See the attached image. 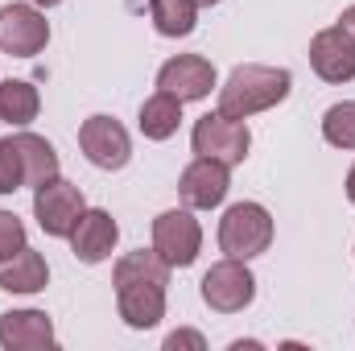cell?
Masks as SVG:
<instances>
[{
  "instance_id": "cell-7",
  "label": "cell",
  "mask_w": 355,
  "mask_h": 351,
  "mask_svg": "<svg viewBox=\"0 0 355 351\" xmlns=\"http://www.w3.org/2000/svg\"><path fill=\"white\" fill-rule=\"evenodd\" d=\"M202 248V228L190 211H166L153 219V252L170 268H186L198 261Z\"/></svg>"
},
{
  "instance_id": "cell-12",
  "label": "cell",
  "mask_w": 355,
  "mask_h": 351,
  "mask_svg": "<svg viewBox=\"0 0 355 351\" xmlns=\"http://www.w3.org/2000/svg\"><path fill=\"white\" fill-rule=\"evenodd\" d=\"M310 67L327 83H347V79H355V42L339 25L314 33V42H310Z\"/></svg>"
},
{
  "instance_id": "cell-17",
  "label": "cell",
  "mask_w": 355,
  "mask_h": 351,
  "mask_svg": "<svg viewBox=\"0 0 355 351\" xmlns=\"http://www.w3.org/2000/svg\"><path fill=\"white\" fill-rule=\"evenodd\" d=\"M141 132L149 137V141H170L178 132V124H182V99L170 95V91H157V95H149L145 103H141Z\"/></svg>"
},
{
  "instance_id": "cell-14",
  "label": "cell",
  "mask_w": 355,
  "mask_h": 351,
  "mask_svg": "<svg viewBox=\"0 0 355 351\" xmlns=\"http://www.w3.org/2000/svg\"><path fill=\"white\" fill-rule=\"evenodd\" d=\"M116 240H120V228H116V219L107 211H83L79 223H75V232H71V248H75V257L83 264L107 261L112 248H116Z\"/></svg>"
},
{
  "instance_id": "cell-21",
  "label": "cell",
  "mask_w": 355,
  "mask_h": 351,
  "mask_svg": "<svg viewBox=\"0 0 355 351\" xmlns=\"http://www.w3.org/2000/svg\"><path fill=\"white\" fill-rule=\"evenodd\" d=\"M25 186V170H21V157L12 149V137L0 141V194H12Z\"/></svg>"
},
{
  "instance_id": "cell-22",
  "label": "cell",
  "mask_w": 355,
  "mask_h": 351,
  "mask_svg": "<svg viewBox=\"0 0 355 351\" xmlns=\"http://www.w3.org/2000/svg\"><path fill=\"white\" fill-rule=\"evenodd\" d=\"M17 248H25V223L12 211H0V261H8Z\"/></svg>"
},
{
  "instance_id": "cell-16",
  "label": "cell",
  "mask_w": 355,
  "mask_h": 351,
  "mask_svg": "<svg viewBox=\"0 0 355 351\" xmlns=\"http://www.w3.org/2000/svg\"><path fill=\"white\" fill-rule=\"evenodd\" d=\"M12 149H17V157H21L25 186L37 190L42 182L58 178V153H54V145H50L46 137H37V132H17V137H12Z\"/></svg>"
},
{
  "instance_id": "cell-4",
  "label": "cell",
  "mask_w": 355,
  "mask_h": 351,
  "mask_svg": "<svg viewBox=\"0 0 355 351\" xmlns=\"http://www.w3.org/2000/svg\"><path fill=\"white\" fill-rule=\"evenodd\" d=\"M190 141H194V153H198V157L223 162L227 170H232V166H240V162L248 157V145H252L248 124H244V120H232V116H223V112L194 120Z\"/></svg>"
},
{
  "instance_id": "cell-18",
  "label": "cell",
  "mask_w": 355,
  "mask_h": 351,
  "mask_svg": "<svg viewBox=\"0 0 355 351\" xmlns=\"http://www.w3.org/2000/svg\"><path fill=\"white\" fill-rule=\"evenodd\" d=\"M42 108V95L25 79H4L0 83V120L4 124H29Z\"/></svg>"
},
{
  "instance_id": "cell-9",
  "label": "cell",
  "mask_w": 355,
  "mask_h": 351,
  "mask_svg": "<svg viewBox=\"0 0 355 351\" xmlns=\"http://www.w3.org/2000/svg\"><path fill=\"white\" fill-rule=\"evenodd\" d=\"M79 149H83V157H87L91 166H99V170H120L132 157V141H128L124 124L112 120V116H91V120H83Z\"/></svg>"
},
{
  "instance_id": "cell-24",
  "label": "cell",
  "mask_w": 355,
  "mask_h": 351,
  "mask_svg": "<svg viewBox=\"0 0 355 351\" xmlns=\"http://www.w3.org/2000/svg\"><path fill=\"white\" fill-rule=\"evenodd\" d=\"M339 29H343V33L355 42V4H352V8H343V17H339Z\"/></svg>"
},
{
  "instance_id": "cell-23",
  "label": "cell",
  "mask_w": 355,
  "mask_h": 351,
  "mask_svg": "<svg viewBox=\"0 0 355 351\" xmlns=\"http://www.w3.org/2000/svg\"><path fill=\"white\" fill-rule=\"evenodd\" d=\"M166 348L170 351H178V348H190V351H202L207 348V339L198 335V331H174L170 339H166Z\"/></svg>"
},
{
  "instance_id": "cell-8",
  "label": "cell",
  "mask_w": 355,
  "mask_h": 351,
  "mask_svg": "<svg viewBox=\"0 0 355 351\" xmlns=\"http://www.w3.org/2000/svg\"><path fill=\"white\" fill-rule=\"evenodd\" d=\"M50 42V21L33 4H4L0 8V50L12 58H33Z\"/></svg>"
},
{
  "instance_id": "cell-11",
  "label": "cell",
  "mask_w": 355,
  "mask_h": 351,
  "mask_svg": "<svg viewBox=\"0 0 355 351\" xmlns=\"http://www.w3.org/2000/svg\"><path fill=\"white\" fill-rule=\"evenodd\" d=\"M178 194L186 207L194 211H211L227 198V166L223 162H211V157H194L182 178H178Z\"/></svg>"
},
{
  "instance_id": "cell-6",
  "label": "cell",
  "mask_w": 355,
  "mask_h": 351,
  "mask_svg": "<svg viewBox=\"0 0 355 351\" xmlns=\"http://www.w3.org/2000/svg\"><path fill=\"white\" fill-rule=\"evenodd\" d=\"M257 298V277L248 273V264L227 257V261L211 264L202 277V302L219 314H236Z\"/></svg>"
},
{
  "instance_id": "cell-26",
  "label": "cell",
  "mask_w": 355,
  "mask_h": 351,
  "mask_svg": "<svg viewBox=\"0 0 355 351\" xmlns=\"http://www.w3.org/2000/svg\"><path fill=\"white\" fill-rule=\"evenodd\" d=\"M29 4H42V8H54V4H62V0H29Z\"/></svg>"
},
{
  "instance_id": "cell-13",
  "label": "cell",
  "mask_w": 355,
  "mask_h": 351,
  "mask_svg": "<svg viewBox=\"0 0 355 351\" xmlns=\"http://www.w3.org/2000/svg\"><path fill=\"white\" fill-rule=\"evenodd\" d=\"M0 348L8 351H50L54 323L42 310H8L0 314Z\"/></svg>"
},
{
  "instance_id": "cell-10",
  "label": "cell",
  "mask_w": 355,
  "mask_h": 351,
  "mask_svg": "<svg viewBox=\"0 0 355 351\" xmlns=\"http://www.w3.org/2000/svg\"><path fill=\"white\" fill-rule=\"evenodd\" d=\"M215 87V67L202 54H178L157 71V91H170L182 103L190 99H207Z\"/></svg>"
},
{
  "instance_id": "cell-1",
  "label": "cell",
  "mask_w": 355,
  "mask_h": 351,
  "mask_svg": "<svg viewBox=\"0 0 355 351\" xmlns=\"http://www.w3.org/2000/svg\"><path fill=\"white\" fill-rule=\"evenodd\" d=\"M112 285H116V306H120V318L132 327V331H149L166 318V285H170V264L162 261L153 248H137L128 257L116 261L112 273Z\"/></svg>"
},
{
  "instance_id": "cell-5",
  "label": "cell",
  "mask_w": 355,
  "mask_h": 351,
  "mask_svg": "<svg viewBox=\"0 0 355 351\" xmlns=\"http://www.w3.org/2000/svg\"><path fill=\"white\" fill-rule=\"evenodd\" d=\"M83 211H87V198L67 178H50V182H42L33 190V215H37V223H42L46 236H58V240L71 236Z\"/></svg>"
},
{
  "instance_id": "cell-3",
  "label": "cell",
  "mask_w": 355,
  "mask_h": 351,
  "mask_svg": "<svg viewBox=\"0 0 355 351\" xmlns=\"http://www.w3.org/2000/svg\"><path fill=\"white\" fill-rule=\"evenodd\" d=\"M272 244V215L261 203H236L219 219V248L236 261H252Z\"/></svg>"
},
{
  "instance_id": "cell-15",
  "label": "cell",
  "mask_w": 355,
  "mask_h": 351,
  "mask_svg": "<svg viewBox=\"0 0 355 351\" xmlns=\"http://www.w3.org/2000/svg\"><path fill=\"white\" fill-rule=\"evenodd\" d=\"M46 281H50L46 257L33 248H17L8 261H0V289L8 293H37L46 289Z\"/></svg>"
},
{
  "instance_id": "cell-27",
  "label": "cell",
  "mask_w": 355,
  "mask_h": 351,
  "mask_svg": "<svg viewBox=\"0 0 355 351\" xmlns=\"http://www.w3.org/2000/svg\"><path fill=\"white\" fill-rule=\"evenodd\" d=\"M194 4H219V0H194Z\"/></svg>"
},
{
  "instance_id": "cell-2",
  "label": "cell",
  "mask_w": 355,
  "mask_h": 351,
  "mask_svg": "<svg viewBox=\"0 0 355 351\" xmlns=\"http://www.w3.org/2000/svg\"><path fill=\"white\" fill-rule=\"evenodd\" d=\"M289 87H293V79L285 67H257V62L236 67L227 75V83L219 87V112L232 120H248L257 112L277 108L289 95Z\"/></svg>"
},
{
  "instance_id": "cell-19",
  "label": "cell",
  "mask_w": 355,
  "mask_h": 351,
  "mask_svg": "<svg viewBox=\"0 0 355 351\" xmlns=\"http://www.w3.org/2000/svg\"><path fill=\"white\" fill-rule=\"evenodd\" d=\"M149 12H153L157 33H166V37H186L198 21L194 0H149Z\"/></svg>"
},
{
  "instance_id": "cell-20",
  "label": "cell",
  "mask_w": 355,
  "mask_h": 351,
  "mask_svg": "<svg viewBox=\"0 0 355 351\" xmlns=\"http://www.w3.org/2000/svg\"><path fill=\"white\" fill-rule=\"evenodd\" d=\"M322 137L335 149H355V99H343L335 108H327L322 116Z\"/></svg>"
},
{
  "instance_id": "cell-25",
  "label": "cell",
  "mask_w": 355,
  "mask_h": 351,
  "mask_svg": "<svg viewBox=\"0 0 355 351\" xmlns=\"http://www.w3.org/2000/svg\"><path fill=\"white\" fill-rule=\"evenodd\" d=\"M347 198L355 203V166H352V174H347Z\"/></svg>"
}]
</instances>
